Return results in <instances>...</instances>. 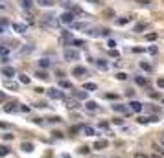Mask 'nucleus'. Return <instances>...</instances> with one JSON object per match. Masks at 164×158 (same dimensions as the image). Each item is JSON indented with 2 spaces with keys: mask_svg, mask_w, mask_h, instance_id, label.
I'll return each instance as SVG.
<instances>
[{
  "mask_svg": "<svg viewBox=\"0 0 164 158\" xmlns=\"http://www.w3.org/2000/svg\"><path fill=\"white\" fill-rule=\"evenodd\" d=\"M63 55H65V59H67V61H78V59H79V52H78V50H70V48H67Z\"/></svg>",
  "mask_w": 164,
  "mask_h": 158,
  "instance_id": "1",
  "label": "nucleus"
},
{
  "mask_svg": "<svg viewBox=\"0 0 164 158\" xmlns=\"http://www.w3.org/2000/svg\"><path fill=\"white\" fill-rule=\"evenodd\" d=\"M46 94L52 97V99H65L63 92H61V90H57V88H50V90H46Z\"/></svg>",
  "mask_w": 164,
  "mask_h": 158,
  "instance_id": "2",
  "label": "nucleus"
},
{
  "mask_svg": "<svg viewBox=\"0 0 164 158\" xmlns=\"http://www.w3.org/2000/svg\"><path fill=\"white\" fill-rule=\"evenodd\" d=\"M72 76H76V77H85V76H89V70L85 66H76L72 70Z\"/></svg>",
  "mask_w": 164,
  "mask_h": 158,
  "instance_id": "3",
  "label": "nucleus"
},
{
  "mask_svg": "<svg viewBox=\"0 0 164 158\" xmlns=\"http://www.w3.org/2000/svg\"><path fill=\"white\" fill-rule=\"evenodd\" d=\"M43 26H57V20L54 15H44L43 18Z\"/></svg>",
  "mask_w": 164,
  "mask_h": 158,
  "instance_id": "4",
  "label": "nucleus"
},
{
  "mask_svg": "<svg viewBox=\"0 0 164 158\" xmlns=\"http://www.w3.org/2000/svg\"><path fill=\"white\" fill-rule=\"evenodd\" d=\"M61 22L63 24H74V13L72 11H67L61 15Z\"/></svg>",
  "mask_w": 164,
  "mask_h": 158,
  "instance_id": "5",
  "label": "nucleus"
},
{
  "mask_svg": "<svg viewBox=\"0 0 164 158\" xmlns=\"http://www.w3.org/2000/svg\"><path fill=\"white\" fill-rule=\"evenodd\" d=\"M111 108L114 112H118V114H126V112H127V107L122 105V103H114V105H111Z\"/></svg>",
  "mask_w": 164,
  "mask_h": 158,
  "instance_id": "6",
  "label": "nucleus"
},
{
  "mask_svg": "<svg viewBox=\"0 0 164 158\" xmlns=\"http://www.w3.org/2000/svg\"><path fill=\"white\" fill-rule=\"evenodd\" d=\"M129 108H131V110H133V112H140V110H142V108H144V105H142V103H140V101H137V99H133L131 103H129Z\"/></svg>",
  "mask_w": 164,
  "mask_h": 158,
  "instance_id": "7",
  "label": "nucleus"
},
{
  "mask_svg": "<svg viewBox=\"0 0 164 158\" xmlns=\"http://www.w3.org/2000/svg\"><path fill=\"white\" fill-rule=\"evenodd\" d=\"M0 74H2V76H6V77H13L15 76V68L13 66H4L2 70H0Z\"/></svg>",
  "mask_w": 164,
  "mask_h": 158,
  "instance_id": "8",
  "label": "nucleus"
},
{
  "mask_svg": "<svg viewBox=\"0 0 164 158\" xmlns=\"http://www.w3.org/2000/svg\"><path fill=\"white\" fill-rule=\"evenodd\" d=\"M109 145V142L107 140H98L96 144H94V149H98V151H102V149H105V147Z\"/></svg>",
  "mask_w": 164,
  "mask_h": 158,
  "instance_id": "9",
  "label": "nucleus"
},
{
  "mask_svg": "<svg viewBox=\"0 0 164 158\" xmlns=\"http://www.w3.org/2000/svg\"><path fill=\"white\" fill-rule=\"evenodd\" d=\"M72 94H74L76 99H85V97H87V90H74Z\"/></svg>",
  "mask_w": 164,
  "mask_h": 158,
  "instance_id": "10",
  "label": "nucleus"
},
{
  "mask_svg": "<svg viewBox=\"0 0 164 158\" xmlns=\"http://www.w3.org/2000/svg\"><path fill=\"white\" fill-rule=\"evenodd\" d=\"M17 103H15V101H11V103H8V105H4V110H6V112H15V110H17Z\"/></svg>",
  "mask_w": 164,
  "mask_h": 158,
  "instance_id": "11",
  "label": "nucleus"
},
{
  "mask_svg": "<svg viewBox=\"0 0 164 158\" xmlns=\"http://www.w3.org/2000/svg\"><path fill=\"white\" fill-rule=\"evenodd\" d=\"M21 149H22L24 153H32V151H33V144H30V142H22Z\"/></svg>",
  "mask_w": 164,
  "mask_h": 158,
  "instance_id": "12",
  "label": "nucleus"
},
{
  "mask_svg": "<svg viewBox=\"0 0 164 158\" xmlns=\"http://www.w3.org/2000/svg\"><path fill=\"white\" fill-rule=\"evenodd\" d=\"M135 83H137L138 86H146V85H148V79L142 77V76H137V77H135Z\"/></svg>",
  "mask_w": 164,
  "mask_h": 158,
  "instance_id": "13",
  "label": "nucleus"
},
{
  "mask_svg": "<svg viewBox=\"0 0 164 158\" xmlns=\"http://www.w3.org/2000/svg\"><path fill=\"white\" fill-rule=\"evenodd\" d=\"M13 29H15L17 33H24V31H26V26H24V24H19V22H15V24H13Z\"/></svg>",
  "mask_w": 164,
  "mask_h": 158,
  "instance_id": "14",
  "label": "nucleus"
},
{
  "mask_svg": "<svg viewBox=\"0 0 164 158\" xmlns=\"http://www.w3.org/2000/svg\"><path fill=\"white\" fill-rule=\"evenodd\" d=\"M59 86H63V88H70V90H72V83H70V81H67V79H59Z\"/></svg>",
  "mask_w": 164,
  "mask_h": 158,
  "instance_id": "15",
  "label": "nucleus"
},
{
  "mask_svg": "<svg viewBox=\"0 0 164 158\" xmlns=\"http://www.w3.org/2000/svg\"><path fill=\"white\" fill-rule=\"evenodd\" d=\"M96 83H85V86H83V90H89V92H94L96 90Z\"/></svg>",
  "mask_w": 164,
  "mask_h": 158,
  "instance_id": "16",
  "label": "nucleus"
},
{
  "mask_svg": "<svg viewBox=\"0 0 164 158\" xmlns=\"http://www.w3.org/2000/svg\"><path fill=\"white\" fill-rule=\"evenodd\" d=\"M65 103H67V107H68V108H78V107H79L76 99H65Z\"/></svg>",
  "mask_w": 164,
  "mask_h": 158,
  "instance_id": "17",
  "label": "nucleus"
},
{
  "mask_svg": "<svg viewBox=\"0 0 164 158\" xmlns=\"http://www.w3.org/2000/svg\"><path fill=\"white\" fill-rule=\"evenodd\" d=\"M96 65H98V68H100V70H107V61H103V59H98L96 61Z\"/></svg>",
  "mask_w": 164,
  "mask_h": 158,
  "instance_id": "18",
  "label": "nucleus"
},
{
  "mask_svg": "<svg viewBox=\"0 0 164 158\" xmlns=\"http://www.w3.org/2000/svg\"><path fill=\"white\" fill-rule=\"evenodd\" d=\"M85 107L89 108V110H96V108H98V103H96V101H87Z\"/></svg>",
  "mask_w": 164,
  "mask_h": 158,
  "instance_id": "19",
  "label": "nucleus"
},
{
  "mask_svg": "<svg viewBox=\"0 0 164 158\" xmlns=\"http://www.w3.org/2000/svg\"><path fill=\"white\" fill-rule=\"evenodd\" d=\"M83 132H85L87 136H94V129H92V127H89V125L83 127Z\"/></svg>",
  "mask_w": 164,
  "mask_h": 158,
  "instance_id": "20",
  "label": "nucleus"
},
{
  "mask_svg": "<svg viewBox=\"0 0 164 158\" xmlns=\"http://www.w3.org/2000/svg\"><path fill=\"white\" fill-rule=\"evenodd\" d=\"M140 68H142V70H146V72H151L153 70V68H151V65H150V63H140Z\"/></svg>",
  "mask_w": 164,
  "mask_h": 158,
  "instance_id": "21",
  "label": "nucleus"
},
{
  "mask_svg": "<svg viewBox=\"0 0 164 158\" xmlns=\"http://www.w3.org/2000/svg\"><path fill=\"white\" fill-rule=\"evenodd\" d=\"M4 86L11 88V90H17V83H13V81H6V83H4Z\"/></svg>",
  "mask_w": 164,
  "mask_h": 158,
  "instance_id": "22",
  "label": "nucleus"
},
{
  "mask_svg": "<svg viewBox=\"0 0 164 158\" xmlns=\"http://www.w3.org/2000/svg\"><path fill=\"white\" fill-rule=\"evenodd\" d=\"M87 26H89L87 22H74V28H76V29H85Z\"/></svg>",
  "mask_w": 164,
  "mask_h": 158,
  "instance_id": "23",
  "label": "nucleus"
},
{
  "mask_svg": "<svg viewBox=\"0 0 164 158\" xmlns=\"http://www.w3.org/2000/svg\"><path fill=\"white\" fill-rule=\"evenodd\" d=\"M59 4H61V6H63V7H70V9L74 7V6H72V2H70V0H59Z\"/></svg>",
  "mask_w": 164,
  "mask_h": 158,
  "instance_id": "24",
  "label": "nucleus"
},
{
  "mask_svg": "<svg viewBox=\"0 0 164 158\" xmlns=\"http://www.w3.org/2000/svg\"><path fill=\"white\" fill-rule=\"evenodd\" d=\"M9 155V149L6 145H0V156H8Z\"/></svg>",
  "mask_w": 164,
  "mask_h": 158,
  "instance_id": "25",
  "label": "nucleus"
},
{
  "mask_svg": "<svg viewBox=\"0 0 164 158\" xmlns=\"http://www.w3.org/2000/svg\"><path fill=\"white\" fill-rule=\"evenodd\" d=\"M129 20H131L129 17H124V18H118V20H116V24H118V26H124V24H127Z\"/></svg>",
  "mask_w": 164,
  "mask_h": 158,
  "instance_id": "26",
  "label": "nucleus"
},
{
  "mask_svg": "<svg viewBox=\"0 0 164 158\" xmlns=\"http://www.w3.org/2000/svg\"><path fill=\"white\" fill-rule=\"evenodd\" d=\"M144 29H146V24H142V22H140V24H137V26H135V31H137V33L144 31Z\"/></svg>",
  "mask_w": 164,
  "mask_h": 158,
  "instance_id": "27",
  "label": "nucleus"
},
{
  "mask_svg": "<svg viewBox=\"0 0 164 158\" xmlns=\"http://www.w3.org/2000/svg\"><path fill=\"white\" fill-rule=\"evenodd\" d=\"M39 66L48 68V66H50V61H46V59H41V61H39Z\"/></svg>",
  "mask_w": 164,
  "mask_h": 158,
  "instance_id": "28",
  "label": "nucleus"
},
{
  "mask_svg": "<svg viewBox=\"0 0 164 158\" xmlns=\"http://www.w3.org/2000/svg\"><path fill=\"white\" fill-rule=\"evenodd\" d=\"M37 4H39V6H52V2H50V0H37Z\"/></svg>",
  "mask_w": 164,
  "mask_h": 158,
  "instance_id": "29",
  "label": "nucleus"
},
{
  "mask_svg": "<svg viewBox=\"0 0 164 158\" xmlns=\"http://www.w3.org/2000/svg\"><path fill=\"white\" fill-rule=\"evenodd\" d=\"M116 79H120V81H126V79H127V74L118 72V74H116Z\"/></svg>",
  "mask_w": 164,
  "mask_h": 158,
  "instance_id": "30",
  "label": "nucleus"
},
{
  "mask_svg": "<svg viewBox=\"0 0 164 158\" xmlns=\"http://www.w3.org/2000/svg\"><path fill=\"white\" fill-rule=\"evenodd\" d=\"M35 76H37L39 79H48V74H46V72H37Z\"/></svg>",
  "mask_w": 164,
  "mask_h": 158,
  "instance_id": "31",
  "label": "nucleus"
},
{
  "mask_svg": "<svg viewBox=\"0 0 164 158\" xmlns=\"http://www.w3.org/2000/svg\"><path fill=\"white\" fill-rule=\"evenodd\" d=\"M148 120H150V123H157L159 121V116L153 114V116H148Z\"/></svg>",
  "mask_w": 164,
  "mask_h": 158,
  "instance_id": "32",
  "label": "nucleus"
},
{
  "mask_svg": "<svg viewBox=\"0 0 164 158\" xmlns=\"http://www.w3.org/2000/svg\"><path fill=\"white\" fill-rule=\"evenodd\" d=\"M79 131H83V127H81V125H76V127H72V129H70L72 134H74V132H79Z\"/></svg>",
  "mask_w": 164,
  "mask_h": 158,
  "instance_id": "33",
  "label": "nucleus"
},
{
  "mask_svg": "<svg viewBox=\"0 0 164 158\" xmlns=\"http://www.w3.org/2000/svg\"><path fill=\"white\" fill-rule=\"evenodd\" d=\"M146 39H148V41H155V39H157V33H148Z\"/></svg>",
  "mask_w": 164,
  "mask_h": 158,
  "instance_id": "34",
  "label": "nucleus"
},
{
  "mask_svg": "<svg viewBox=\"0 0 164 158\" xmlns=\"http://www.w3.org/2000/svg\"><path fill=\"white\" fill-rule=\"evenodd\" d=\"M72 44H76V46H83V41H79V39H72Z\"/></svg>",
  "mask_w": 164,
  "mask_h": 158,
  "instance_id": "35",
  "label": "nucleus"
},
{
  "mask_svg": "<svg viewBox=\"0 0 164 158\" xmlns=\"http://www.w3.org/2000/svg\"><path fill=\"white\" fill-rule=\"evenodd\" d=\"M105 97H107V99H116V94H113V92H109V94H105Z\"/></svg>",
  "mask_w": 164,
  "mask_h": 158,
  "instance_id": "36",
  "label": "nucleus"
},
{
  "mask_svg": "<svg viewBox=\"0 0 164 158\" xmlns=\"http://www.w3.org/2000/svg\"><path fill=\"white\" fill-rule=\"evenodd\" d=\"M21 83H24V85H28V83H30V77H28V76H21Z\"/></svg>",
  "mask_w": 164,
  "mask_h": 158,
  "instance_id": "37",
  "label": "nucleus"
},
{
  "mask_svg": "<svg viewBox=\"0 0 164 158\" xmlns=\"http://www.w3.org/2000/svg\"><path fill=\"white\" fill-rule=\"evenodd\" d=\"M107 46H109V48H111V50H114V48H116V42H114V41H113V39H111V41H109V42H107Z\"/></svg>",
  "mask_w": 164,
  "mask_h": 158,
  "instance_id": "38",
  "label": "nucleus"
},
{
  "mask_svg": "<svg viewBox=\"0 0 164 158\" xmlns=\"http://www.w3.org/2000/svg\"><path fill=\"white\" fill-rule=\"evenodd\" d=\"M148 90H150V88H148ZM150 96H151V97H161V94L155 92V90H150Z\"/></svg>",
  "mask_w": 164,
  "mask_h": 158,
  "instance_id": "39",
  "label": "nucleus"
},
{
  "mask_svg": "<svg viewBox=\"0 0 164 158\" xmlns=\"http://www.w3.org/2000/svg\"><path fill=\"white\" fill-rule=\"evenodd\" d=\"M138 123H150V120H148L146 116H140V118H138Z\"/></svg>",
  "mask_w": 164,
  "mask_h": 158,
  "instance_id": "40",
  "label": "nucleus"
},
{
  "mask_svg": "<svg viewBox=\"0 0 164 158\" xmlns=\"http://www.w3.org/2000/svg\"><path fill=\"white\" fill-rule=\"evenodd\" d=\"M148 52H150V53H153V55H155V53H157L159 50H157V46H150V48H148Z\"/></svg>",
  "mask_w": 164,
  "mask_h": 158,
  "instance_id": "41",
  "label": "nucleus"
},
{
  "mask_svg": "<svg viewBox=\"0 0 164 158\" xmlns=\"http://www.w3.org/2000/svg\"><path fill=\"white\" fill-rule=\"evenodd\" d=\"M0 55H4V57H6V55H8V48L0 46Z\"/></svg>",
  "mask_w": 164,
  "mask_h": 158,
  "instance_id": "42",
  "label": "nucleus"
},
{
  "mask_svg": "<svg viewBox=\"0 0 164 158\" xmlns=\"http://www.w3.org/2000/svg\"><path fill=\"white\" fill-rule=\"evenodd\" d=\"M135 158H151V156H148V155H144V153H137Z\"/></svg>",
  "mask_w": 164,
  "mask_h": 158,
  "instance_id": "43",
  "label": "nucleus"
},
{
  "mask_svg": "<svg viewBox=\"0 0 164 158\" xmlns=\"http://www.w3.org/2000/svg\"><path fill=\"white\" fill-rule=\"evenodd\" d=\"M113 123H114V125H122V123H124V120H120V118H114V120H113Z\"/></svg>",
  "mask_w": 164,
  "mask_h": 158,
  "instance_id": "44",
  "label": "nucleus"
},
{
  "mask_svg": "<svg viewBox=\"0 0 164 158\" xmlns=\"http://www.w3.org/2000/svg\"><path fill=\"white\" fill-rule=\"evenodd\" d=\"M4 140H13V134L11 132H6V134H4Z\"/></svg>",
  "mask_w": 164,
  "mask_h": 158,
  "instance_id": "45",
  "label": "nucleus"
},
{
  "mask_svg": "<svg viewBox=\"0 0 164 158\" xmlns=\"http://www.w3.org/2000/svg\"><path fill=\"white\" fill-rule=\"evenodd\" d=\"M79 153H81V155H89V147H81Z\"/></svg>",
  "mask_w": 164,
  "mask_h": 158,
  "instance_id": "46",
  "label": "nucleus"
},
{
  "mask_svg": "<svg viewBox=\"0 0 164 158\" xmlns=\"http://www.w3.org/2000/svg\"><path fill=\"white\" fill-rule=\"evenodd\" d=\"M137 2H138V4H142V6H148L151 0H137Z\"/></svg>",
  "mask_w": 164,
  "mask_h": 158,
  "instance_id": "47",
  "label": "nucleus"
},
{
  "mask_svg": "<svg viewBox=\"0 0 164 158\" xmlns=\"http://www.w3.org/2000/svg\"><path fill=\"white\" fill-rule=\"evenodd\" d=\"M157 86H159V88H164V79H159V81H157Z\"/></svg>",
  "mask_w": 164,
  "mask_h": 158,
  "instance_id": "48",
  "label": "nucleus"
},
{
  "mask_svg": "<svg viewBox=\"0 0 164 158\" xmlns=\"http://www.w3.org/2000/svg\"><path fill=\"white\" fill-rule=\"evenodd\" d=\"M4 101H6V94L0 90V103H4Z\"/></svg>",
  "mask_w": 164,
  "mask_h": 158,
  "instance_id": "49",
  "label": "nucleus"
},
{
  "mask_svg": "<svg viewBox=\"0 0 164 158\" xmlns=\"http://www.w3.org/2000/svg\"><path fill=\"white\" fill-rule=\"evenodd\" d=\"M33 50V48L32 46H28V48H22V53H30V52H32Z\"/></svg>",
  "mask_w": 164,
  "mask_h": 158,
  "instance_id": "50",
  "label": "nucleus"
},
{
  "mask_svg": "<svg viewBox=\"0 0 164 158\" xmlns=\"http://www.w3.org/2000/svg\"><path fill=\"white\" fill-rule=\"evenodd\" d=\"M0 129H9V125H8V123H4V121H0Z\"/></svg>",
  "mask_w": 164,
  "mask_h": 158,
  "instance_id": "51",
  "label": "nucleus"
},
{
  "mask_svg": "<svg viewBox=\"0 0 164 158\" xmlns=\"http://www.w3.org/2000/svg\"><path fill=\"white\" fill-rule=\"evenodd\" d=\"M50 121H54V123H59V121H61V118H57V116H56V118H50Z\"/></svg>",
  "mask_w": 164,
  "mask_h": 158,
  "instance_id": "52",
  "label": "nucleus"
},
{
  "mask_svg": "<svg viewBox=\"0 0 164 158\" xmlns=\"http://www.w3.org/2000/svg\"><path fill=\"white\" fill-rule=\"evenodd\" d=\"M126 94H127V96H129V97H133V96H135V90H127Z\"/></svg>",
  "mask_w": 164,
  "mask_h": 158,
  "instance_id": "53",
  "label": "nucleus"
},
{
  "mask_svg": "<svg viewBox=\"0 0 164 158\" xmlns=\"http://www.w3.org/2000/svg\"><path fill=\"white\" fill-rule=\"evenodd\" d=\"M109 53H111V55H113V57H118V52H116V50H111V52H109Z\"/></svg>",
  "mask_w": 164,
  "mask_h": 158,
  "instance_id": "54",
  "label": "nucleus"
},
{
  "mask_svg": "<svg viewBox=\"0 0 164 158\" xmlns=\"http://www.w3.org/2000/svg\"><path fill=\"white\" fill-rule=\"evenodd\" d=\"M91 4H100V0H89Z\"/></svg>",
  "mask_w": 164,
  "mask_h": 158,
  "instance_id": "55",
  "label": "nucleus"
},
{
  "mask_svg": "<svg viewBox=\"0 0 164 158\" xmlns=\"http://www.w3.org/2000/svg\"><path fill=\"white\" fill-rule=\"evenodd\" d=\"M161 145L164 147V136H161Z\"/></svg>",
  "mask_w": 164,
  "mask_h": 158,
  "instance_id": "56",
  "label": "nucleus"
},
{
  "mask_svg": "<svg viewBox=\"0 0 164 158\" xmlns=\"http://www.w3.org/2000/svg\"><path fill=\"white\" fill-rule=\"evenodd\" d=\"M59 158H70V156H68V155H61V156H59Z\"/></svg>",
  "mask_w": 164,
  "mask_h": 158,
  "instance_id": "57",
  "label": "nucleus"
},
{
  "mask_svg": "<svg viewBox=\"0 0 164 158\" xmlns=\"http://www.w3.org/2000/svg\"><path fill=\"white\" fill-rule=\"evenodd\" d=\"M0 33H4V28H2V24H0Z\"/></svg>",
  "mask_w": 164,
  "mask_h": 158,
  "instance_id": "58",
  "label": "nucleus"
},
{
  "mask_svg": "<svg viewBox=\"0 0 164 158\" xmlns=\"http://www.w3.org/2000/svg\"><path fill=\"white\" fill-rule=\"evenodd\" d=\"M162 105H164V99H162Z\"/></svg>",
  "mask_w": 164,
  "mask_h": 158,
  "instance_id": "59",
  "label": "nucleus"
}]
</instances>
